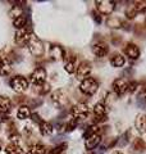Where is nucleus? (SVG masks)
I'll return each mask as SVG.
<instances>
[{"mask_svg":"<svg viewBox=\"0 0 146 154\" xmlns=\"http://www.w3.org/2000/svg\"><path fill=\"white\" fill-rule=\"evenodd\" d=\"M9 85L11 88L16 91V93H24L27 89H28V85H30V81H28L24 76H14L9 81Z\"/></svg>","mask_w":146,"mask_h":154,"instance_id":"1","label":"nucleus"},{"mask_svg":"<svg viewBox=\"0 0 146 154\" xmlns=\"http://www.w3.org/2000/svg\"><path fill=\"white\" fill-rule=\"evenodd\" d=\"M97 89H99V82L92 77H87L80 84V90L86 95H94Z\"/></svg>","mask_w":146,"mask_h":154,"instance_id":"2","label":"nucleus"},{"mask_svg":"<svg viewBox=\"0 0 146 154\" xmlns=\"http://www.w3.org/2000/svg\"><path fill=\"white\" fill-rule=\"evenodd\" d=\"M32 36H33L32 31L28 27H24V28H22V30H17L14 40H16V42L18 45L24 46V45H28V42L31 41Z\"/></svg>","mask_w":146,"mask_h":154,"instance_id":"3","label":"nucleus"},{"mask_svg":"<svg viewBox=\"0 0 146 154\" xmlns=\"http://www.w3.org/2000/svg\"><path fill=\"white\" fill-rule=\"evenodd\" d=\"M89 112H90V109L86 103H78V104L73 105V108L71 109V114L76 121L77 119H85L89 116Z\"/></svg>","mask_w":146,"mask_h":154,"instance_id":"4","label":"nucleus"},{"mask_svg":"<svg viewBox=\"0 0 146 154\" xmlns=\"http://www.w3.org/2000/svg\"><path fill=\"white\" fill-rule=\"evenodd\" d=\"M28 81H30L32 85L37 86V88H38V86H41V85H44V84H45V81H46V71H45V68H41V67L36 68L30 75V79H28Z\"/></svg>","mask_w":146,"mask_h":154,"instance_id":"5","label":"nucleus"},{"mask_svg":"<svg viewBox=\"0 0 146 154\" xmlns=\"http://www.w3.org/2000/svg\"><path fill=\"white\" fill-rule=\"evenodd\" d=\"M28 50H30V53L32 55L35 57H41L44 54V51H45V48H44V44L41 42V40H38V38L33 35L31 41L28 42Z\"/></svg>","mask_w":146,"mask_h":154,"instance_id":"6","label":"nucleus"},{"mask_svg":"<svg viewBox=\"0 0 146 154\" xmlns=\"http://www.w3.org/2000/svg\"><path fill=\"white\" fill-rule=\"evenodd\" d=\"M91 71H92L91 63H90V62H87V60H84V62H81V63L77 66V68H76V76H77V79H78V80L84 81L85 79H87V77L90 76Z\"/></svg>","mask_w":146,"mask_h":154,"instance_id":"7","label":"nucleus"},{"mask_svg":"<svg viewBox=\"0 0 146 154\" xmlns=\"http://www.w3.org/2000/svg\"><path fill=\"white\" fill-rule=\"evenodd\" d=\"M96 9L97 12L100 14H103V16H110L111 13L114 11V2H110V0H100V2H96Z\"/></svg>","mask_w":146,"mask_h":154,"instance_id":"8","label":"nucleus"},{"mask_svg":"<svg viewBox=\"0 0 146 154\" xmlns=\"http://www.w3.org/2000/svg\"><path fill=\"white\" fill-rule=\"evenodd\" d=\"M51 102L54 103L56 107H59V108H62V107H64V105L68 103V98H67V94L63 91L62 89H59V90H55L54 93L51 94Z\"/></svg>","mask_w":146,"mask_h":154,"instance_id":"9","label":"nucleus"},{"mask_svg":"<svg viewBox=\"0 0 146 154\" xmlns=\"http://www.w3.org/2000/svg\"><path fill=\"white\" fill-rule=\"evenodd\" d=\"M111 89L117 95H123L128 91V82L124 79H117L111 85Z\"/></svg>","mask_w":146,"mask_h":154,"instance_id":"10","label":"nucleus"},{"mask_svg":"<svg viewBox=\"0 0 146 154\" xmlns=\"http://www.w3.org/2000/svg\"><path fill=\"white\" fill-rule=\"evenodd\" d=\"M92 53H94L96 57L103 58L109 53V46L104 41H97V42H95V44L92 45Z\"/></svg>","mask_w":146,"mask_h":154,"instance_id":"11","label":"nucleus"},{"mask_svg":"<svg viewBox=\"0 0 146 154\" xmlns=\"http://www.w3.org/2000/svg\"><path fill=\"white\" fill-rule=\"evenodd\" d=\"M124 53L129 59H137L140 57V49L136 44H132V42H128L127 45L124 46Z\"/></svg>","mask_w":146,"mask_h":154,"instance_id":"12","label":"nucleus"},{"mask_svg":"<svg viewBox=\"0 0 146 154\" xmlns=\"http://www.w3.org/2000/svg\"><path fill=\"white\" fill-rule=\"evenodd\" d=\"M101 141V136L99 134H95V135H91V136L86 137V141H85V146L87 150H92V149H95L97 145L100 144Z\"/></svg>","mask_w":146,"mask_h":154,"instance_id":"13","label":"nucleus"},{"mask_svg":"<svg viewBox=\"0 0 146 154\" xmlns=\"http://www.w3.org/2000/svg\"><path fill=\"white\" fill-rule=\"evenodd\" d=\"M12 109V100L7 95H0V113L7 114Z\"/></svg>","mask_w":146,"mask_h":154,"instance_id":"14","label":"nucleus"},{"mask_svg":"<svg viewBox=\"0 0 146 154\" xmlns=\"http://www.w3.org/2000/svg\"><path fill=\"white\" fill-rule=\"evenodd\" d=\"M94 114L99 121H104L106 118V107L103 103H96L94 107Z\"/></svg>","mask_w":146,"mask_h":154,"instance_id":"15","label":"nucleus"},{"mask_svg":"<svg viewBox=\"0 0 146 154\" xmlns=\"http://www.w3.org/2000/svg\"><path fill=\"white\" fill-rule=\"evenodd\" d=\"M12 67L7 57H0V76H7L11 73Z\"/></svg>","mask_w":146,"mask_h":154,"instance_id":"16","label":"nucleus"},{"mask_svg":"<svg viewBox=\"0 0 146 154\" xmlns=\"http://www.w3.org/2000/svg\"><path fill=\"white\" fill-rule=\"evenodd\" d=\"M135 126L141 134H146V114H138L136 117Z\"/></svg>","mask_w":146,"mask_h":154,"instance_id":"17","label":"nucleus"},{"mask_svg":"<svg viewBox=\"0 0 146 154\" xmlns=\"http://www.w3.org/2000/svg\"><path fill=\"white\" fill-rule=\"evenodd\" d=\"M38 130H40V134L42 135V136H47V135L53 134V125L50 122L47 121H41L40 123H38Z\"/></svg>","mask_w":146,"mask_h":154,"instance_id":"18","label":"nucleus"},{"mask_svg":"<svg viewBox=\"0 0 146 154\" xmlns=\"http://www.w3.org/2000/svg\"><path fill=\"white\" fill-rule=\"evenodd\" d=\"M110 63L113 67H117V68H119V67H123L124 63H126V59L124 57L120 54V53H115V54L111 55L110 58Z\"/></svg>","mask_w":146,"mask_h":154,"instance_id":"19","label":"nucleus"},{"mask_svg":"<svg viewBox=\"0 0 146 154\" xmlns=\"http://www.w3.org/2000/svg\"><path fill=\"white\" fill-rule=\"evenodd\" d=\"M50 57L55 60L62 59V58L64 57V50H63V48L59 45H53L50 48Z\"/></svg>","mask_w":146,"mask_h":154,"instance_id":"20","label":"nucleus"},{"mask_svg":"<svg viewBox=\"0 0 146 154\" xmlns=\"http://www.w3.org/2000/svg\"><path fill=\"white\" fill-rule=\"evenodd\" d=\"M31 116H32V113H31V109L28 105H21V107L18 108L17 117L19 119H27V118H30Z\"/></svg>","mask_w":146,"mask_h":154,"instance_id":"21","label":"nucleus"},{"mask_svg":"<svg viewBox=\"0 0 146 154\" xmlns=\"http://www.w3.org/2000/svg\"><path fill=\"white\" fill-rule=\"evenodd\" d=\"M5 154H24L23 149L18 145V143H11L5 148Z\"/></svg>","mask_w":146,"mask_h":154,"instance_id":"22","label":"nucleus"},{"mask_svg":"<svg viewBox=\"0 0 146 154\" xmlns=\"http://www.w3.org/2000/svg\"><path fill=\"white\" fill-rule=\"evenodd\" d=\"M46 153V148L44 144H40L37 143L35 145H32L30 149H28V152L26 154H45Z\"/></svg>","mask_w":146,"mask_h":154,"instance_id":"23","label":"nucleus"},{"mask_svg":"<svg viewBox=\"0 0 146 154\" xmlns=\"http://www.w3.org/2000/svg\"><path fill=\"white\" fill-rule=\"evenodd\" d=\"M13 26L17 28V30H22V28L27 27V18L24 16H21L18 18H14L13 19Z\"/></svg>","mask_w":146,"mask_h":154,"instance_id":"24","label":"nucleus"},{"mask_svg":"<svg viewBox=\"0 0 146 154\" xmlns=\"http://www.w3.org/2000/svg\"><path fill=\"white\" fill-rule=\"evenodd\" d=\"M76 68H77V66H76V58L75 57H72V58H69V59L65 60L64 69L68 72V73H73V72H76Z\"/></svg>","mask_w":146,"mask_h":154,"instance_id":"25","label":"nucleus"},{"mask_svg":"<svg viewBox=\"0 0 146 154\" xmlns=\"http://www.w3.org/2000/svg\"><path fill=\"white\" fill-rule=\"evenodd\" d=\"M106 25L111 28H119V27H122V25H123V22H122L118 17H109L106 19Z\"/></svg>","mask_w":146,"mask_h":154,"instance_id":"26","label":"nucleus"},{"mask_svg":"<svg viewBox=\"0 0 146 154\" xmlns=\"http://www.w3.org/2000/svg\"><path fill=\"white\" fill-rule=\"evenodd\" d=\"M132 7L136 11V13H145L146 12V2L145 0H137V2H133Z\"/></svg>","mask_w":146,"mask_h":154,"instance_id":"27","label":"nucleus"},{"mask_svg":"<svg viewBox=\"0 0 146 154\" xmlns=\"http://www.w3.org/2000/svg\"><path fill=\"white\" fill-rule=\"evenodd\" d=\"M133 150L136 153H138V152H142L144 149H145V143L142 139H136V140L133 141Z\"/></svg>","mask_w":146,"mask_h":154,"instance_id":"28","label":"nucleus"},{"mask_svg":"<svg viewBox=\"0 0 146 154\" xmlns=\"http://www.w3.org/2000/svg\"><path fill=\"white\" fill-rule=\"evenodd\" d=\"M65 149H67V144L63 143V144H59V145H56V146L50 152V154H64Z\"/></svg>","mask_w":146,"mask_h":154,"instance_id":"29","label":"nucleus"},{"mask_svg":"<svg viewBox=\"0 0 146 154\" xmlns=\"http://www.w3.org/2000/svg\"><path fill=\"white\" fill-rule=\"evenodd\" d=\"M11 17H13V19L14 18H18V17H21V16H23V11H22V8H19V7H17V5H14V8L11 11Z\"/></svg>","mask_w":146,"mask_h":154,"instance_id":"30","label":"nucleus"},{"mask_svg":"<svg viewBox=\"0 0 146 154\" xmlns=\"http://www.w3.org/2000/svg\"><path fill=\"white\" fill-rule=\"evenodd\" d=\"M136 11L133 9V7L132 5H129L127 9H126V16H127V18H129V19H133L135 17H136Z\"/></svg>","mask_w":146,"mask_h":154,"instance_id":"31","label":"nucleus"},{"mask_svg":"<svg viewBox=\"0 0 146 154\" xmlns=\"http://www.w3.org/2000/svg\"><path fill=\"white\" fill-rule=\"evenodd\" d=\"M49 91H50V85H49V84H44L41 86H38V93H40L41 95L47 94Z\"/></svg>","mask_w":146,"mask_h":154,"instance_id":"32","label":"nucleus"},{"mask_svg":"<svg viewBox=\"0 0 146 154\" xmlns=\"http://www.w3.org/2000/svg\"><path fill=\"white\" fill-rule=\"evenodd\" d=\"M76 126H77V121H76L75 118H72L71 121L67 123V126H65V127H67V130H68V131H72V130L75 128Z\"/></svg>","mask_w":146,"mask_h":154,"instance_id":"33","label":"nucleus"},{"mask_svg":"<svg viewBox=\"0 0 146 154\" xmlns=\"http://www.w3.org/2000/svg\"><path fill=\"white\" fill-rule=\"evenodd\" d=\"M114 154H122V153H114Z\"/></svg>","mask_w":146,"mask_h":154,"instance_id":"34","label":"nucleus"},{"mask_svg":"<svg viewBox=\"0 0 146 154\" xmlns=\"http://www.w3.org/2000/svg\"><path fill=\"white\" fill-rule=\"evenodd\" d=\"M0 152H2V146H0Z\"/></svg>","mask_w":146,"mask_h":154,"instance_id":"35","label":"nucleus"},{"mask_svg":"<svg viewBox=\"0 0 146 154\" xmlns=\"http://www.w3.org/2000/svg\"><path fill=\"white\" fill-rule=\"evenodd\" d=\"M145 27H146V21H145Z\"/></svg>","mask_w":146,"mask_h":154,"instance_id":"36","label":"nucleus"}]
</instances>
